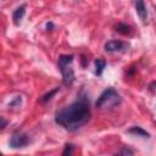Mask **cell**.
Listing matches in <instances>:
<instances>
[{
    "label": "cell",
    "mask_w": 156,
    "mask_h": 156,
    "mask_svg": "<svg viewBox=\"0 0 156 156\" xmlns=\"http://www.w3.org/2000/svg\"><path fill=\"white\" fill-rule=\"evenodd\" d=\"M90 119V106L85 99L72 102L58 110L55 115V122L66 130L73 132L84 126Z\"/></svg>",
    "instance_id": "6da1fadb"
},
{
    "label": "cell",
    "mask_w": 156,
    "mask_h": 156,
    "mask_svg": "<svg viewBox=\"0 0 156 156\" xmlns=\"http://www.w3.org/2000/svg\"><path fill=\"white\" fill-rule=\"evenodd\" d=\"M121 102L122 98L117 93V90H115L113 88H107L101 93V95L95 102V106L99 110H110L118 106Z\"/></svg>",
    "instance_id": "7a4b0ae2"
},
{
    "label": "cell",
    "mask_w": 156,
    "mask_h": 156,
    "mask_svg": "<svg viewBox=\"0 0 156 156\" xmlns=\"http://www.w3.org/2000/svg\"><path fill=\"white\" fill-rule=\"evenodd\" d=\"M74 56L73 55H61L57 61L58 69L61 71L62 74V80L65 85H71L74 82V71L72 68V62H73Z\"/></svg>",
    "instance_id": "3957f363"
},
{
    "label": "cell",
    "mask_w": 156,
    "mask_h": 156,
    "mask_svg": "<svg viewBox=\"0 0 156 156\" xmlns=\"http://www.w3.org/2000/svg\"><path fill=\"white\" fill-rule=\"evenodd\" d=\"M29 136L24 133H21V132H16L12 134L11 139H10V146L12 149H22V147H26L28 144H29Z\"/></svg>",
    "instance_id": "277c9868"
},
{
    "label": "cell",
    "mask_w": 156,
    "mask_h": 156,
    "mask_svg": "<svg viewBox=\"0 0 156 156\" xmlns=\"http://www.w3.org/2000/svg\"><path fill=\"white\" fill-rule=\"evenodd\" d=\"M127 44L119 40H110L105 44L104 49L106 52H117V51H123L127 49Z\"/></svg>",
    "instance_id": "5b68a950"
},
{
    "label": "cell",
    "mask_w": 156,
    "mask_h": 156,
    "mask_svg": "<svg viewBox=\"0 0 156 156\" xmlns=\"http://www.w3.org/2000/svg\"><path fill=\"white\" fill-rule=\"evenodd\" d=\"M134 7H135V11H136L138 16L140 17V20L143 22H145L147 18V10L144 4V0H134Z\"/></svg>",
    "instance_id": "8992f818"
},
{
    "label": "cell",
    "mask_w": 156,
    "mask_h": 156,
    "mask_svg": "<svg viewBox=\"0 0 156 156\" xmlns=\"http://www.w3.org/2000/svg\"><path fill=\"white\" fill-rule=\"evenodd\" d=\"M24 15H26V5L23 4V5L18 6V7L13 11V13H12V20H13L15 26H20V24H21V22H22V20H23Z\"/></svg>",
    "instance_id": "52a82bcc"
},
{
    "label": "cell",
    "mask_w": 156,
    "mask_h": 156,
    "mask_svg": "<svg viewBox=\"0 0 156 156\" xmlns=\"http://www.w3.org/2000/svg\"><path fill=\"white\" fill-rule=\"evenodd\" d=\"M128 133L129 134L140 135V136H144V138H150V134L146 130H144L141 127H132L130 129H128Z\"/></svg>",
    "instance_id": "ba28073f"
},
{
    "label": "cell",
    "mask_w": 156,
    "mask_h": 156,
    "mask_svg": "<svg viewBox=\"0 0 156 156\" xmlns=\"http://www.w3.org/2000/svg\"><path fill=\"white\" fill-rule=\"evenodd\" d=\"M105 67H106V61L104 58H96L95 60V74L96 76H101Z\"/></svg>",
    "instance_id": "9c48e42d"
},
{
    "label": "cell",
    "mask_w": 156,
    "mask_h": 156,
    "mask_svg": "<svg viewBox=\"0 0 156 156\" xmlns=\"http://www.w3.org/2000/svg\"><path fill=\"white\" fill-rule=\"evenodd\" d=\"M116 30H117L118 33L123 34V35H127V34H130V33H132L130 26H128V24H126V23H118V24L116 26Z\"/></svg>",
    "instance_id": "30bf717a"
},
{
    "label": "cell",
    "mask_w": 156,
    "mask_h": 156,
    "mask_svg": "<svg viewBox=\"0 0 156 156\" xmlns=\"http://www.w3.org/2000/svg\"><path fill=\"white\" fill-rule=\"evenodd\" d=\"M57 91H58V88H55V89H54V90H51L50 93L45 94V95L41 98V102H48L49 100H51V96H52V95H55Z\"/></svg>",
    "instance_id": "8fae6325"
},
{
    "label": "cell",
    "mask_w": 156,
    "mask_h": 156,
    "mask_svg": "<svg viewBox=\"0 0 156 156\" xmlns=\"http://www.w3.org/2000/svg\"><path fill=\"white\" fill-rule=\"evenodd\" d=\"M21 102H22L21 96H16V98H13V99L9 102V106H10V107H20V106H21Z\"/></svg>",
    "instance_id": "7c38bea8"
},
{
    "label": "cell",
    "mask_w": 156,
    "mask_h": 156,
    "mask_svg": "<svg viewBox=\"0 0 156 156\" xmlns=\"http://www.w3.org/2000/svg\"><path fill=\"white\" fill-rule=\"evenodd\" d=\"M73 152V145L72 144H66L65 145V150L62 151V155H71Z\"/></svg>",
    "instance_id": "4fadbf2b"
},
{
    "label": "cell",
    "mask_w": 156,
    "mask_h": 156,
    "mask_svg": "<svg viewBox=\"0 0 156 156\" xmlns=\"http://www.w3.org/2000/svg\"><path fill=\"white\" fill-rule=\"evenodd\" d=\"M119 154H121V155H133L134 151L130 150V149H122V150L119 151Z\"/></svg>",
    "instance_id": "5bb4252c"
},
{
    "label": "cell",
    "mask_w": 156,
    "mask_h": 156,
    "mask_svg": "<svg viewBox=\"0 0 156 156\" xmlns=\"http://www.w3.org/2000/svg\"><path fill=\"white\" fill-rule=\"evenodd\" d=\"M0 119H1V126H0V128H1V129H4V128L6 127V124H7V122L5 121V118H4V117H1Z\"/></svg>",
    "instance_id": "9a60e30c"
},
{
    "label": "cell",
    "mask_w": 156,
    "mask_h": 156,
    "mask_svg": "<svg viewBox=\"0 0 156 156\" xmlns=\"http://www.w3.org/2000/svg\"><path fill=\"white\" fill-rule=\"evenodd\" d=\"M52 27H54V24H52L51 22L46 23V29H48V30H51V28H52Z\"/></svg>",
    "instance_id": "2e32d148"
},
{
    "label": "cell",
    "mask_w": 156,
    "mask_h": 156,
    "mask_svg": "<svg viewBox=\"0 0 156 156\" xmlns=\"http://www.w3.org/2000/svg\"><path fill=\"white\" fill-rule=\"evenodd\" d=\"M155 9H156V7H155Z\"/></svg>",
    "instance_id": "e0dca14e"
}]
</instances>
